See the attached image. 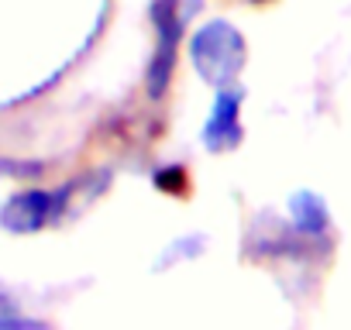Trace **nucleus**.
<instances>
[{"instance_id": "f03ea898", "label": "nucleus", "mask_w": 351, "mask_h": 330, "mask_svg": "<svg viewBox=\"0 0 351 330\" xmlns=\"http://www.w3.org/2000/svg\"><path fill=\"white\" fill-rule=\"evenodd\" d=\"M190 18V4H180V0H155L152 4V21H155V55L148 62V93L158 97L169 86L172 76V62H176V49H180L183 38V25Z\"/></svg>"}, {"instance_id": "7ed1b4c3", "label": "nucleus", "mask_w": 351, "mask_h": 330, "mask_svg": "<svg viewBox=\"0 0 351 330\" xmlns=\"http://www.w3.org/2000/svg\"><path fill=\"white\" fill-rule=\"evenodd\" d=\"M73 186H62V190H32V193H18L4 203L0 210V224L8 231H38L52 220H59L66 214V203H69V193Z\"/></svg>"}, {"instance_id": "0eeeda50", "label": "nucleus", "mask_w": 351, "mask_h": 330, "mask_svg": "<svg viewBox=\"0 0 351 330\" xmlns=\"http://www.w3.org/2000/svg\"><path fill=\"white\" fill-rule=\"evenodd\" d=\"M155 183L165 186V190H183V169H176V165H172L169 173H158L155 176Z\"/></svg>"}, {"instance_id": "423d86ee", "label": "nucleus", "mask_w": 351, "mask_h": 330, "mask_svg": "<svg viewBox=\"0 0 351 330\" xmlns=\"http://www.w3.org/2000/svg\"><path fill=\"white\" fill-rule=\"evenodd\" d=\"M197 241H200V238H183V241H176V244L158 258V265H172L176 258H190V255H197L200 248H193V251H190V244H197Z\"/></svg>"}, {"instance_id": "f257e3e1", "label": "nucleus", "mask_w": 351, "mask_h": 330, "mask_svg": "<svg viewBox=\"0 0 351 330\" xmlns=\"http://www.w3.org/2000/svg\"><path fill=\"white\" fill-rule=\"evenodd\" d=\"M190 59L207 83L228 86L245 66V42L228 21H210L193 35Z\"/></svg>"}, {"instance_id": "20e7f679", "label": "nucleus", "mask_w": 351, "mask_h": 330, "mask_svg": "<svg viewBox=\"0 0 351 330\" xmlns=\"http://www.w3.org/2000/svg\"><path fill=\"white\" fill-rule=\"evenodd\" d=\"M241 141V90L221 86L210 117L204 124V144L210 151H228Z\"/></svg>"}, {"instance_id": "39448f33", "label": "nucleus", "mask_w": 351, "mask_h": 330, "mask_svg": "<svg viewBox=\"0 0 351 330\" xmlns=\"http://www.w3.org/2000/svg\"><path fill=\"white\" fill-rule=\"evenodd\" d=\"M289 220H293V231L303 241H324L330 234V210H327L324 196L313 193V190L293 193V200H289Z\"/></svg>"}]
</instances>
